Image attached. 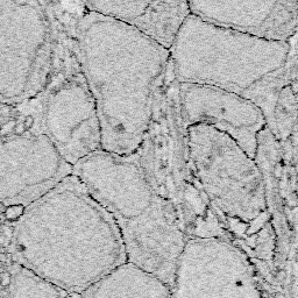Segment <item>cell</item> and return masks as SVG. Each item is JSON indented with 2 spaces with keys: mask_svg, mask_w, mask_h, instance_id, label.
I'll use <instances>...</instances> for the list:
<instances>
[{
  "mask_svg": "<svg viewBox=\"0 0 298 298\" xmlns=\"http://www.w3.org/2000/svg\"><path fill=\"white\" fill-rule=\"evenodd\" d=\"M71 173V164L43 132L35 97L14 106L0 129V198L33 203Z\"/></svg>",
  "mask_w": 298,
  "mask_h": 298,
  "instance_id": "obj_9",
  "label": "cell"
},
{
  "mask_svg": "<svg viewBox=\"0 0 298 298\" xmlns=\"http://www.w3.org/2000/svg\"><path fill=\"white\" fill-rule=\"evenodd\" d=\"M14 113V106L6 105V104L0 102V129L5 125V123L12 117Z\"/></svg>",
  "mask_w": 298,
  "mask_h": 298,
  "instance_id": "obj_17",
  "label": "cell"
},
{
  "mask_svg": "<svg viewBox=\"0 0 298 298\" xmlns=\"http://www.w3.org/2000/svg\"><path fill=\"white\" fill-rule=\"evenodd\" d=\"M26 207L25 205L21 204H14V205H8L5 210V220L7 221H16L18 219L21 218L25 215Z\"/></svg>",
  "mask_w": 298,
  "mask_h": 298,
  "instance_id": "obj_16",
  "label": "cell"
},
{
  "mask_svg": "<svg viewBox=\"0 0 298 298\" xmlns=\"http://www.w3.org/2000/svg\"><path fill=\"white\" fill-rule=\"evenodd\" d=\"M179 112L184 128L210 126L233 139L255 157L257 137L267 126L262 111L251 100L215 86L179 83Z\"/></svg>",
  "mask_w": 298,
  "mask_h": 298,
  "instance_id": "obj_11",
  "label": "cell"
},
{
  "mask_svg": "<svg viewBox=\"0 0 298 298\" xmlns=\"http://www.w3.org/2000/svg\"><path fill=\"white\" fill-rule=\"evenodd\" d=\"M53 45L45 0H0V102L18 106L42 91Z\"/></svg>",
  "mask_w": 298,
  "mask_h": 298,
  "instance_id": "obj_8",
  "label": "cell"
},
{
  "mask_svg": "<svg viewBox=\"0 0 298 298\" xmlns=\"http://www.w3.org/2000/svg\"><path fill=\"white\" fill-rule=\"evenodd\" d=\"M92 13L125 22L172 48L182 22L189 16L187 0H82Z\"/></svg>",
  "mask_w": 298,
  "mask_h": 298,
  "instance_id": "obj_13",
  "label": "cell"
},
{
  "mask_svg": "<svg viewBox=\"0 0 298 298\" xmlns=\"http://www.w3.org/2000/svg\"><path fill=\"white\" fill-rule=\"evenodd\" d=\"M170 290L173 298H265L250 259L224 238H188Z\"/></svg>",
  "mask_w": 298,
  "mask_h": 298,
  "instance_id": "obj_10",
  "label": "cell"
},
{
  "mask_svg": "<svg viewBox=\"0 0 298 298\" xmlns=\"http://www.w3.org/2000/svg\"><path fill=\"white\" fill-rule=\"evenodd\" d=\"M5 210H6V205L2 203V202H0V215H4Z\"/></svg>",
  "mask_w": 298,
  "mask_h": 298,
  "instance_id": "obj_20",
  "label": "cell"
},
{
  "mask_svg": "<svg viewBox=\"0 0 298 298\" xmlns=\"http://www.w3.org/2000/svg\"><path fill=\"white\" fill-rule=\"evenodd\" d=\"M82 298H173L170 286L132 262H124L98 280Z\"/></svg>",
  "mask_w": 298,
  "mask_h": 298,
  "instance_id": "obj_14",
  "label": "cell"
},
{
  "mask_svg": "<svg viewBox=\"0 0 298 298\" xmlns=\"http://www.w3.org/2000/svg\"><path fill=\"white\" fill-rule=\"evenodd\" d=\"M11 282H12V276H11L10 273H4L0 275V285L6 288V286L11 284Z\"/></svg>",
  "mask_w": 298,
  "mask_h": 298,
  "instance_id": "obj_18",
  "label": "cell"
},
{
  "mask_svg": "<svg viewBox=\"0 0 298 298\" xmlns=\"http://www.w3.org/2000/svg\"><path fill=\"white\" fill-rule=\"evenodd\" d=\"M170 50L179 83L215 86L262 111L267 127L280 91L297 85V34L276 41L210 24L189 13Z\"/></svg>",
  "mask_w": 298,
  "mask_h": 298,
  "instance_id": "obj_3",
  "label": "cell"
},
{
  "mask_svg": "<svg viewBox=\"0 0 298 298\" xmlns=\"http://www.w3.org/2000/svg\"><path fill=\"white\" fill-rule=\"evenodd\" d=\"M54 45L50 74L35 97L43 132L71 166L102 150V129L94 98L76 47V28L84 7L50 6Z\"/></svg>",
  "mask_w": 298,
  "mask_h": 298,
  "instance_id": "obj_7",
  "label": "cell"
},
{
  "mask_svg": "<svg viewBox=\"0 0 298 298\" xmlns=\"http://www.w3.org/2000/svg\"><path fill=\"white\" fill-rule=\"evenodd\" d=\"M75 175L111 216L127 261L170 286L188 236L173 210L155 192L133 154L98 150L72 166Z\"/></svg>",
  "mask_w": 298,
  "mask_h": 298,
  "instance_id": "obj_4",
  "label": "cell"
},
{
  "mask_svg": "<svg viewBox=\"0 0 298 298\" xmlns=\"http://www.w3.org/2000/svg\"><path fill=\"white\" fill-rule=\"evenodd\" d=\"M178 91L169 57L166 74L155 90L146 132L132 154L188 238L227 239L191 168Z\"/></svg>",
  "mask_w": 298,
  "mask_h": 298,
  "instance_id": "obj_6",
  "label": "cell"
},
{
  "mask_svg": "<svg viewBox=\"0 0 298 298\" xmlns=\"http://www.w3.org/2000/svg\"><path fill=\"white\" fill-rule=\"evenodd\" d=\"M25 219L26 261L68 294H82L127 261L111 216L72 173L31 203Z\"/></svg>",
  "mask_w": 298,
  "mask_h": 298,
  "instance_id": "obj_2",
  "label": "cell"
},
{
  "mask_svg": "<svg viewBox=\"0 0 298 298\" xmlns=\"http://www.w3.org/2000/svg\"><path fill=\"white\" fill-rule=\"evenodd\" d=\"M4 235L7 238H12L13 235V228L12 227H4Z\"/></svg>",
  "mask_w": 298,
  "mask_h": 298,
  "instance_id": "obj_19",
  "label": "cell"
},
{
  "mask_svg": "<svg viewBox=\"0 0 298 298\" xmlns=\"http://www.w3.org/2000/svg\"><path fill=\"white\" fill-rule=\"evenodd\" d=\"M76 47L97 106L103 150L132 154L146 132L170 50L133 26L88 10L77 24Z\"/></svg>",
  "mask_w": 298,
  "mask_h": 298,
  "instance_id": "obj_1",
  "label": "cell"
},
{
  "mask_svg": "<svg viewBox=\"0 0 298 298\" xmlns=\"http://www.w3.org/2000/svg\"><path fill=\"white\" fill-rule=\"evenodd\" d=\"M195 177L228 241L250 260L269 262L275 233L259 167L233 139L210 126L187 128Z\"/></svg>",
  "mask_w": 298,
  "mask_h": 298,
  "instance_id": "obj_5",
  "label": "cell"
},
{
  "mask_svg": "<svg viewBox=\"0 0 298 298\" xmlns=\"http://www.w3.org/2000/svg\"><path fill=\"white\" fill-rule=\"evenodd\" d=\"M65 298H82L80 294H69Z\"/></svg>",
  "mask_w": 298,
  "mask_h": 298,
  "instance_id": "obj_21",
  "label": "cell"
},
{
  "mask_svg": "<svg viewBox=\"0 0 298 298\" xmlns=\"http://www.w3.org/2000/svg\"><path fill=\"white\" fill-rule=\"evenodd\" d=\"M189 13L210 24L276 41L297 34V0H187Z\"/></svg>",
  "mask_w": 298,
  "mask_h": 298,
  "instance_id": "obj_12",
  "label": "cell"
},
{
  "mask_svg": "<svg viewBox=\"0 0 298 298\" xmlns=\"http://www.w3.org/2000/svg\"><path fill=\"white\" fill-rule=\"evenodd\" d=\"M268 128L280 144H297V85L281 90Z\"/></svg>",
  "mask_w": 298,
  "mask_h": 298,
  "instance_id": "obj_15",
  "label": "cell"
}]
</instances>
